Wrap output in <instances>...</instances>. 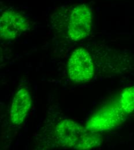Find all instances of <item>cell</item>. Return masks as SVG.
I'll return each mask as SVG.
<instances>
[{
    "instance_id": "1",
    "label": "cell",
    "mask_w": 134,
    "mask_h": 150,
    "mask_svg": "<svg viewBox=\"0 0 134 150\" xmlns=\"http://www.w3.org/2000/svg\"><path fill=\"white\" fill-rule=\"evenodd\" d=\"M67 33L72 42L88 37L91 29L92 9L86 4H78L68 8Z\"/></svg>"
},
{
    "instance_id": "2",
    "label": "cell",
    "mask_w": 134,
    "mask_h": 150,
    "mask_svg": "<svg viewBox=\"0 0 134 150\" xmlns=\"http://www.w3.org/2000/svg\"><path fill=\"white\" fill-rule=\"evenodd\" d=\"M29 21L26 17L16 9L6 7L1 9V39L12 40L26 32L29 28Z\"/></svg>"
},
{
    "instance_id": "3",
    "label": "cell",
    "mask_w": 134,
    "mask_h": 150,
    "mask_svg": "<svg viewBox=\"0 0 134 150\" xmlns=\"http://www.w3.org/2000/svg\"><path fill=\"white\" fill-rule=\"evenodd\" d=\"M68 72L71 80L76 83L87 82L93 77L94 63L85 48H77L71 54L68 62Z\"/></svg>"
},
{
    "instance_id": "4",
    "label": "cell",
    "mask_w": 134,
    "mask_h": 150,
    "mask_svg": "<svg viewBox=\"0 0 134 150\" xmlns=\"http://www.w3.org/2000/svg\"><path fill=\"white\" fill-rule=\"evenodd\" d=\"M125 115L119 106L107 107L91 117L87 129L93 132L111 130L123 121Z\"/></svg>"
},
{
    "instance_id": "5",
    "label": "cell",
    "mask_w": 134,
    "mask_h": 150,
    "mask_svg": "<svg viewBox=\"0 0 134 150\" xmlns=\"http://www.w3.org/2000/svg\"><path fill=\"white\" fill-rule=\"evenodd\" d=\"M84 134L82 127L72 121L65 120L56 126L54 137L59 146L75 147Z\"/></svg>"
},
{
    "instance_id": "6",
    "label": "cell",
    "mask_w": 134,
    "mask_h": 150,
    "mask_svg": "<svg viewBox=\"0 0 134 150\" xmlns=\"http://www.w3.org/2000/svg\"><path fill=\"white\" fill-rule=\"evenodd\" d=\"M31 105V98L29 91L20 88L13 99L10 110V118L13 124L20 125L24 121Z\"/></svg>"
},
{
    "instance_id": "7",
    "label": "cell",
    "mask_w": 134,
    "mask_h": 150,
    "mask_svg": "<svg viewBox=\"0 0 134 150\" xmlns=\"http://www.w3.org/2000/svg\"><path fill=\"white\" fill-rule=\"evenodd\" d=\"M118 106L125 114L134 111V86L125 88L121 94Z\"/></svg>"
},
{
    "instance_id": "8",
    "label": "cell",
    "mask_w": 134,
    "mask_h": 150,
    "mask_svg": "<svg viewBox=\"0 0 134 150\" xmlns=\"http://www.w3.org/2000/svg\"><path fill=\"white\" fill-rule=\"evenodd\" d=\"M101 137L93 134L84 133L77 143L76 149H89L96 147L100 144Z\"/></svg>"
}]
</instances>
